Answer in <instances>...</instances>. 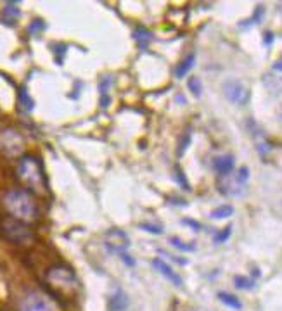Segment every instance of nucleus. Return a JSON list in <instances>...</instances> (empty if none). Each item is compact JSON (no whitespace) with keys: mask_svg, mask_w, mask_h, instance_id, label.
Here are the masks:
<instances>
[{"mask_svg":"<svg viewBox=\"0 0 282 311\" xmlns=\"http://www.w3.org/2000/svg\"><path fill=\"white\" fill-rule=\"evenodd\" d=\"M16 178L23 185L24 190H28L33 196H47L49 181L45 177L44 164L33 154L21 156L16 164Z\"/></svg>","mask_w":282,"mask_h":311,"instance_id":"obj_1","label":"nucleus"},{"mask_svg":"<svg viewBox=\"0 0 282 311\" xmlns=\"http://www.w3.org/2000/svg\"><path fill=\"white\" fill-rule=\"evenodd\" d=\"M2 204L9 216L21 223L32 225L38 220V204L33 194L24 189H9L2 196Z\"/></svg>","mask_w":282,"mask_h":311,"instance_id":"obj_2","label":"nucleus"},{"mask_svg":"<svg viewBox=\"0 0 282 311\" xmlns=\"http://www.w3.org/2000/svg\"><path fill=\"white\" fill-rule=\"evenodd\" d=\"M45 287L57 301H71L78 294V278L75 272L66 264H56L45 273Z\"/></svg>","mask_w":282,"mask_h":311,"instance_id":"obj_3","label":"nucleus"},{"mask_svg":"<svg viewBox=\"0 0 282 311\" xmlns=\"http://www.w3.org/2000/svg\"><path fill=\"white\" fill-rule=\"evenodd\" d=\"M0 235L7 242L16 246H26L35 239V233H33L30 225L21 223V221L14 220L11 216H5L0 220Z\"/></svg>","mask_w":282,"mask_h":311,"instance_id":"obj_4","label":"nucleus"},{"mask_svg":"<svg viewBox=\"0 0 282 311\" xmlns=\"http://www.w3.org/2000/svg\"><path fill=\"white\" fill-rule=\"evenodd\" d=\"M17 311H63L56 297H52L49 292L33 291L23 297Z\"/></svg>","mask_w":282,"mask_h":311,"instance_id":"obj_5","label":"nucleus"},{"mask_svg":"<svg viewBox=\"0 0 282 311\" xmlns=\"http://www.w3.org/2000/svg\"><path fill=\"white\" fill-rule=\"evenodd\" d=\"M249 178V168L243 166L239 168V171L235 175H225V177L218 178V189L223 196H243L244 189H246V181Z\"/></svg>","mask_w":282,"mask_h":311,"instance_id":"obj_6","label":"nucleus"},{"mask_svg":"<svg viewBox=\"0 0 282 311\" xmlns=\"http://www.w3.org/2000/svg\"><path fill=\"white\" fill-rule=\"evenodd\" d=\"M222 90L225 98L231 100L232 104L244 106V104L249 100V88H248L243 82H239V80H227L222 85Z\"/></svg>","mask_w":282,"mask_h":311,"instance_id":"obj_7","label":"nucleus"},{"mask_svg":"<svg viewBox=\"0 0 282 311\" xmlns=\"http://www.w3.org/2000/svg\"><path fill=\"white\" fill-rule=\"evenodd\" d=\"M128 237L123 230H109L106 233V247L111 252H116L118 256H123L128 249Z\"/></svg>","mask_w":282,"mask_h":311,"instance_id":"obj_8","label":"nucleus"},{"mask_svg":"<svg viewBox=\"0 0 282 311\" xmlns=\"http://www.w3.org/2000/svg\"><path fill=\"white\" fill-rule=\"evenodd\" d=\"M0 140H7V142H0V146H2V149L7 150L9 147H11V152H9V156L11 154H16L21 150V147H23V140H21V137L16 133V131L12 130H7L2 133V137H0Z\"/></svg>","mask_w":282,"mask_h":311,"instance_id":"obj_9","label":"nucleus"},{"mask_svg":"<svg viewBox=\"0 0 282 311\" xmlns=\"http://www.w3.org/2000/svg\"><path fill=\"white\" fill-rule=\"evenodd\" d=\"M152 266H154L156 270H158V272L165 277V278L170 280V282H171L173 285H177V287H182V284H183L182 278H180V277L177 275V273L173 272V270H171L170 264H166L163 260H152Z\"/></svg>","mask_w":282,"mask_h":311,"instance_id":"obj_10","label":"nucleus"},{"mask_svg":"<svg viewBox=\"0 0 282 311\" xmlns=\"http://www.w3.org/2000/svg\"><path fill=\"white\" fill-rule=\"evenodd\" d=\"M213 168H215V171L220 175V177L231 175V171L234 169V156H231V154H223V156L215 158Z\"/></svg>","mask_w":282,"mask_h":311,"instance_id":"obj_11","label":"nucleus"},{"mask_svg":"<svg viewBox=\"0 0 282 311\" xmlns=\"http://www.w3.org/2000/svg\"><path fill=\"white\" fill-rule=\"evenodd\" d=\"M128 308V297L121 289L115 292V294L109 295L107 299V310L109 311H125Z\"/></svg>","mask_w":282,"mask_h":311,"instance_id":"obj_12","label":"nucleus"},{"mask_svg":"<svg viewBox=\"0 0 282 311\" xmlns=\"http://www.w3.org/2000/svg\"><path fill=\"white\" fill-rule=\"evenodd\" d=\"M249 125H251V128H253V138H254V144H256V150L260 152V156H266L272 149L270 142L266 140L265 133L260 130L258 126H254L253 123H249Z\"/></svg>","mask_w":282,"mask_h":311,"instance_id":"obj_13","label":"nucleus"},{"mask_svg":"<svg viewBox=\"0 0 282 311\" xmlns=\"http://www.w3.org/2000/svg\"><path fill=\"white\" fill-rule=\"evenodd\" d=\"M194 63H196V54H189V55H187L185 59H183L182 63H180L179 66L175 67V76H177V78H183V76H185L187 73L192 69Z\"/></svg>","mask_w":282,"mask_h":311,"instance_id":"obj_14","label":"nucleus"},{"mask_svg":"<svg viewBox=\"0 0 282 311\" xmlns=\"http://www.w3.org/2000/svg\"><path fill=\"white\" fill-rule=\"evenodd\" d=\"M133 38L137 40V44H139V47L146 49L147 45L151 44V40H152V33L149 32L147 28L139 26V28H135V32H133Z\"/></svg>","mask_w":282,"mask_h":311,"instance_id":"obj_15","label":"nucleus"},{"mask_svg":"<svg viewBox=\"0 0 282 311\" xmlns=\"http://www.w3.org/2000/svg\"><path fill=\"white\" fill-rule=\"evenodd\" d=\"M232 214H234V208L229 204H222L211 211V218H213V220H222V218H229L232 216Z\"/></svg>","mask_w":282,"mask_h":311,"instance_id":"obj_16","label":"nucleus"},{"mask_svg":"<svg viewBox=\"0 0 282 311\" xmlns=\"http://www.w3.org/2000/svg\"><path fill=\"white\" fill-rule=\"evenodd\" d=\"M218 299L222 301V303H225L227 306H231V308H234V310H241V301L235 297V295H232V294H229V292H218Z\"/></svg>","mask_w":282,"mask_h":311,"instance_id":"obj_17","label":"nucleus"},{"mask_svg":"<svg viewBox=\"0 0 282 311\" xmlns=\"http://www.w3.org/2000/svg\"><path fill=\"white\" fill-rule=\"evenodd\" d=\"M170 244H173V247L180 249V251H187V252L196 251V244H192V242H191V244H185V242H182L179 237H171Z\"/></svg>","mask_w":282,"mask_h":311,"instance_id":"obj_18","label":"nucleus"},{"mask_svg":"<svg viewBox=\"0 0 282 311\" xmlns=\"http://www.w3.org/2000/svg\"><path fill=\"white\" fill-rule=\"evenodd\" d=\"M234 284L237 289H251L254 285V282L248 277H243V275H237L234 277Z\"/></svg>","mask_w":282,"mask_h":311,"instance_id":"obj_19","label":"nucleus"},{"mask_svg":"<svg viewBox=\"0 0 282 311\" xmlns=\"http://www.w3.org/2000/svg\"><path fill=\"white\" fill-rule=\"evenodd\" d=\"M187 87H189V90H191L196 97H199V95H201V92H203V85H201V80H199V78H189V82H187Z\"/></svg>","mask_w":282,"mask_h":311,"instance_id":"obj_20","label":"nucleus"},{"mask_svg":"<svg viewBox=\"0 0 282 311\" xmlns=\"http://www.w3.org/2000/svg\"><path fill=\"white\" fill-rule=\"evenodd\" d=\"M4 16L7 17L9 16V23H12L14 19H17L19 17V11L16 9V4H7L5 5V9H4Z\"/></svg>","mask_w":282,"mask_h":311,"instance_id":"obj_21","label":"nucleus"},{"mask_svg":"<svg viewBox=\"0 0 282 311\" xmlns=\"http://www.w3.org/2000/svg\"><path fill=\"white\" fill-rule=\"evenodd\" d=\"M19 100H21V104L24 106V109H28V111L33 109V100L30 98L26 88H21V90H19Z\"/></svg>","mask_w":282,"mask_h":311,"instance_id":"obj_22","label":"nucleus"},{"mask_svg":"<svg viewBox=\"0 0 282 311\" xmlns=\"http://www.w3.org/2000/svg\"><path fill=\"white\" fill-rule=\"evenodd\" d=\"M231 233H232V227L229 225V227H225V229L222 230V232H218L216 235L213 237V240L216 242V244H220V242H225L229 237H231Z\"/></svg>","mask_w":282,"mask_h":311,"instance_id":"obj_23","label":"nucleus"},{"mask_svg":"<svg viewBox=\"0 0 282 311\" xmlns=\"http://www.w3.org/2000/svg\"><path fill=\"white\" fill-rule=\"evenodd\" d=\"M142 230H147L149 233H154V235H159V233H163V227H159V225H152V223H140L139 225Z\"/></svg>","mask_w":282,"mask_h":311,"instance_id":"obj_24","label":"nucleus"},{"mask_svg":"<svg viewBox=\"0 0 282 311\" xmlns=\"http://www.w3.org/2000/svg\"><path fill=\"white\" fill-rule=\"evenodd\" d=\"M189 144H191V131H185L183 137H182V140H180V144H179V156H182V154L185 152V149H187Z\"/></svg>","mask_w":282,"mask_h":311,"instance_id":"obj_25","label":"nucleus"},{"mask_svg":"<svg viewBox=\"0 0 282 311\" xmlns=\"http://www.w3.org/2000/svg\"><path fill=\"white\" fill-rule=\"evenodd\" d=\"M175 171H177V181H179L180 185L183 187V189H189V183H187V180H185V177H183V173H182V169L177 166L175 168Z\"/></svg>","mask_w":282,"mask_h":311,"instance_id":"obj_26","label":"nucleus"},{"mask_svg":"<svg viewBox=\"0 0 282 311\" xmlns=\"http://www.w3.org/2000/svg\"><path fill=\"white\" fill-rule=\"evenodd\" d=\"M183 225H189V227H192V229H196V230L201 229V225H199L198 221H192V220H183Z\"/></svg>","mask_w":282,"mask_h":311,"instance_id":"obj_27","label":"nucleus"},{"mask_svg":"<svg viewBox=\"0 0 282 311\" xmlns=\"http://www.w3.org/2000/svg\"><path fill=\"white\" fill-rule=\"evenodd\" d=\"M272 38H274V35H272V33H266V44H270Z\"/></svg>","mask_w":282,"mask_h":311,"instance_id":"obj_28","label":"nucleus"}]
</instances>
